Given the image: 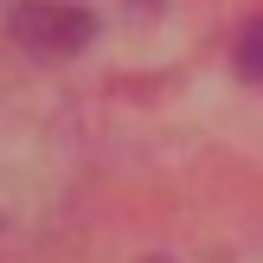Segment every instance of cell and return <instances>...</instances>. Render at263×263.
<instances>
[{
	"instance_id": "2",
	"label": "cell",
	"mask_w": 263,
	"mask_h": 263,
	"mask_svg": "<svg viewBox=\"0 0 263 263\" xmlns=\"http://www.w3.org/2000/svg\"><path fill=\"white\" fill-rule=\"evenodd\" d=\"M231 58H238V77H244V84L263 90V13H257V20H244V32H238V45H231Z\"/></svg>"
},
{
	"instance_id": "1",
	"label": "cell",
	"mask_w": 263,
	"mask_h": 263,
	"mask_svg": "<svg viewBox=\"0 0 263 263\" xmlns=\"http://www.w3.org/2000/svg\"><path fill=\"white\" fill-rule=\"evenodd\" d=\"M13 39L39 58H71L97 39V20L84 7H64V0H32V7L13 13Z\"/></svg>"
}]
</instances>
